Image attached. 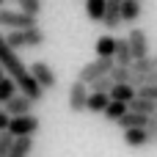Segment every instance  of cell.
Here are the masks:
<instances>
[{
  "label": "cell",
  "mask_w": 157,
  "mask_h": 157,
  "mask_svg": "<svg viewBox=\"0 0 157 157\" xmlns=\"http://www.w3.org/2000/svg\"><path fill=\"white\" fill-rule=\"evenodd\" d=\"M0 66L11 75L14 80H17V86H19V91H22V94H28V97H30V99H36V102H41V99H44V94H47V91L39 86V80L30 75V66H25V63H22V58L17 55V50L8 44V39H6L3 33H0Z\"/></svg>",
  "instance_id": "obj_1"
},
{
  "label": "cell",
  "mask_w": 157,
  "mask_h": 157,
  "mask_svg": "<svg viewBox=\"0 0 157 157\" xmlns=\"http://www.w3.org/2000/svg\"><path fill=\"white\" fill-rule=\"evenodd\" d=\"M8 44L14 47V50H30V47H39V44H44V30L39 28V25H33V28H22V30H11L8 36Z\"/></svg>",
  "instance_id": "obj_2"
},
{
  "label": "cell",
  "mask_w": 157,
  "mask_h": 157,
  "mask_svg": "<svg viewBox=\"0 0 157 157\" xmlns=\"http://www.w3.org/2000/svg\"><path fill=\"white\" fill-rule=\"evenodd\" d=\"M39 25V17L22 11V8H3L0 6V28H8V30H22V28H33Z\"/></svg>",
  "instance_id": "obj_3"
},
{
  "label": "cell",
  "mask_w": 157,
  "mask_h": 157,
  "mask_svg": "<svg viewBox=\"0 0 157 157\" xmlns=\"http://www.w3.org/2000/svg\"><path fill=\"white\" fill-rule=\"evenodd\" d=\"M39 127H41V119L36 113H22V116H11V121H8L6 130L14 138H19V135H36Z\"/></svg>",
  "instance_id": "obj_4"
},
{
  "label": "cell",
  "mask_w": 157,
  "mask_h": 157,
  "mask_svg": "<svg viewBox=\"0 0 157 157\" xmlns=\"http://www.w3.org/2000/svg\"><path fill=\"white\" fill-rule=\"evenodd\" d=\"M116 66V61L113 58H108V55H97L91 63H86L80 72H77V77L80 80H86V83H94L97 77H102V75H110V69Z\"/></svg>",
  "instance_id": "obj_5"
},
{
  "label": "cell",
  "mask_w": 157,
  "mask_h": 157,
  "mask_svg": "<svg viewBox=\"0 0 157 157\" xmlns=\"http://www.w3.org/2000/svg\"><path fill=\"white\" fill-rule=\"evenodd\" d=\"M88 94H91V86L77 77V80L69 86V110H72V113H83V110H86V102H88Z\"/></svg>",
  "instance_id": "obj_6"
},
{
  "label": "cell",
  "mask_w": 157,
  "mask_h": 157,
  "mask_svg": "<svg viewBox=\"0 0 157 157\" xmlns=\"http://www.w3.org/2000/svg\"><path fill=\"white\" fill-rule=\"evenodd\" d=\"M30 75L39 80V86H41L44 91L58 88V75H55V69H52L47 61H36V63H30Z\"/></svg>",
  "instance_id": "obj_7"
},
{
  "label": "cell",
  "mask_w": 157,
  "mask_h": 157,
  "mask_svg": "<svg viewBox=\"0 0 157 157\" xmlns=\"http://www.w3.org/2000/svg\"><path fill=\"white\" fill-rule=\"evenodd\" d=\"M36 105H39L36 99H30L28 94L17 91V94L6 102V110H8V116H22V113H33V108H36Z\"/></svg>",
  "instance_id": "obj_8"
},
{
  "label": "cell",
  "mask_w": 157,
  "mask_h": 157,
  "mask_svg": "<svg viewBox=\"0 0 157 157\" xmlns=\"http://www.w3.org/2000/svg\"><path fill=\"white\" fill-rule=\"evenodd\" d=\"M127 39H130L132 61H135V58H144V55H149V36H146V30H141V28H132Z\"/></svg>",
  "instance_id": "obj_9"
},
{
  "label": "cell",
  "mask_w": 157,
  "mask_h": 157,
  "mask_svg": "<svg viewBox=\"0 0 157 157\" xmlns=\"http://www.w3.org/2000/svg\"><path fill=\"white\" fill-rule=\"evenodd\" d=\"M124 144H127L130 149L152 146V141H149V130H146V127H127V130H124Z\"/></svg>",
  "instance_id": "obj_10"
},
{
  "label": "cell",
  "mask_w": 157,
  "mask_h": 157,
  "mask_svg": "<svg viewBox=\"0 0 157 157\" xmlns=\"http://www.w3.org/2000/svg\"><path fill=\"white\" fill-rule=\"evenodd\" d=\"M121 0H108V8H105V17H102V25L113 33L119 25H121Z\"/></svg>",
  "instance_id": "obj_11"
},
{
  "label": "cell",
  "mask_w": 157,
  "mask_h": 157,
  "mask_svg": "<svg viewBox=\"0 0 157 157\" xmlns=\"http://www.w3.org/2000/svg\"><path fill=\"white\" fill-rule=\"evenodd\" d=\"M33 146H36L33 135H19V138H14V146H11L8 157H30L33 155Z\"/></svg>",
  "instance_id": "obj_12"
},
{
  "label": "cell",
  "mask_w": 157,
  "mask_h": 157,
  "mask_svg": "<svg viewBox=\"0 0 157 157\" xmlns=\"http://www.w3.org/2000/svg\"><path fill=\"white\" fill-rule=\"evenodd\" d=\"M108 102H110V94H105V91H91V94H88V102H86V110H88V113H105Z\"/></svg>",
  "instance_id": "obj_13"
},
{
  "label": "cell",
  "mask_w": 157,
  "mask_h": 157,
  "mask_svg": "<svg viewBox=\"0 0 157 157\" xmlns=\"http://www.w3.org/2000/svg\"><path fill=\"white\" fill-rule=\"evenodd\" d=\"M149 119H152V116H146V113H138V110H127V113H124V116H121L116 124H119L121 130H127V127H146V124H149Z\"/></svg>",
  "instance_id": "obj_14"
},
{
  "label": "cell",
  "mask_w": 157,
  "mask_h": 157,
  "mask_svg": "<svg viewBox=\"0 0 157 157\" xmlns=\"http://www.w3.org/2000/svg\"><path fill=\"white\" fill-rule=\"evenodd\" d=\"M127 110H130V102H121V99H113V97H110V102H108V108H105V113H102V116H105L108 121H113V124H116Z\"/></svg>",
  "instance_id": "obj_15"
},
{
  "label": "cell",
  "mask_w": 157,
  "mask_h": 157,
  "mask_svg": "<svg viewBox=\"0 0 157 157\" xmlns=\"http://www.w3.org/2000/svg\"><path fill=\"white\" fill-rule=\"evenodd\" d=\"M113 61H116V63H121V66H130V63H132L130 39H116V52H113Z\"/></svg>",
  "instance_id": "obj_16"
},
{
  "label": "cell",
  "mask_w": 157,
  "mask_h": 157,
  "mask_svg": "<svg viewBox=\"0 0 157 157\" xmlns=\"http://www.w3.org/2000/svg\"><path fill=\"white\" fill-rule=\"evenodd\" d=\"M110 97H113V99H121V102H130V99L138 97V88H135L132 83H113Z\"/></svg>",
  "instance_id": "obj_17"
},
{
  "label": "cell",
  "mask_w": 157,
  "mask_h": 157,
  "mask_svg": "<svg viewBox=\"0 0 157 157\" xmlns=\"http://www.w3.org/2000/svg\"><path fill=\"white\" fill-rule=\"evenodd\" d=\"M141 14H144L141 0H121V19L124 22H138Z\"/></svg>",
  "instance_id": "obj_18"
},
{
  "label": "cell",
  "mask_w": 157,
  "mask_h": 157,
  "mask_svg": "<svg viewBox=\"0 0 157 157\" xmlns=\"http://www.w3.org/2000/svg\"><path fill=\"white\" fill-rule=\"evenodd\" d=\"M105 8H108V0H86V17L91 22H102Z\"/></svg>",
  "instance_id": "obj_19"
},
{
  "label": "cell",
  "mask_w": 157,
  "mask_h": 157,
  "mask_svg": "<svg viewBox=\"0 0 157 157\" xmlns=\"http://www.w3.org/2000/svg\"><path fill=\"white\" fill-rule=\"evenodd\" d=\"M113 52H116V36H110V30H108V33H102V36L97 39V55L113 58Z\"/></svg>",
  "instance_id": "obj_20"
},
{
  "label": "cell",
  "mask_w": 157,
  "mask_h": 157,
  "mask_svg": "<svg viewBox=\"0 0 157 157\" xmlns=\"http://www.w3.org/2000/svg\"><path fill=\"white\" fill-rule=\"evenodd\" d=\"M17 91H19L17 80H14L11 75H8V77L3 75V77H0V105H6V102H8V99H11V97H14Z\"/></svg>",
  "instance_id": "obj_21"
},
{
  "label": "cell",
  "mask_w": 157,
  "mask_h": 157,
  "mask_svg": "<svg viewBox=\"0 0 157 157\" xmlns=\"http://www.w3.org/2000/svg\"><path fill=\"white\" fill-rule=\"evenodd\" d=\"M130 69L138 72V75H149V72H155V69H157V61L152 58V55H144V58H135V61L130 63Z\"/></svg>",
  "instance_id": "obj_22"
},
{
  "label": "cell",
  "mask_w": 157,
  "mask_h": 157,
  "mask_svg": "<svg viewBox=\"0 0 157 157\" xmlns=\"http://www.w3.org/2000/svg\"><path fill=\"white\" fill-rule=\"evenodd\" d=\"M130 110H138V113L155 116V113H157V102H152V99H144V97H135V99H130Z\"/></svg>",
  "instance_id": "obj_23"
},
{
  "label": "cell",
  "mask_w": 157,
  "mask_h": 157,
  "mask_svg": "<svg viewBox=\"0 0 157 157\" xmlns=\"http://www.w3.org/2000/svg\"><path fill=\"white\" fill-rule=\"evenodd\" d=\"M130 75H132V69H130V66H121V63H116V66L110 69L113 83H130Z\"/></svg>",
  "instance_id": "obj_24"
},
{
  "label": "cell",
  "mask_w": 157,
  "mask_h": 157,
  "mask_svg": "<svg viewBox=\"0 0 157 157\" xmlns=\"http://www.w3.org/2000/svg\"><path fill=\"white\" fill-rule=\"evenodd\" d=\"M91 86V91H105V94H110V88H113V77L110 75H102V77H97L94 83H88Z\"/></svg>",
  "instance_id": "obj_25"
},
{
  "label": "cell",
  "mask_w": 157,
  "mask_h": 157,
  "mask_svg": "<svg viewBox=\"0 0 157 157\" xmlns=\"http://www.w3.org/2000/svg\"><path fill=\"white\" fill-rule=\"evenodd\" d=\"M11 146H14V135L8 130H0V157H8Z\"/></svg>",
  "instance_id": "obj_26"
},
{
  "label": "cell",
  "mask_w": 157,
  "mask_h": 157,
  "mask_svg": "<svg viewBox=\"0 0 157 157\" xmlns=\"http://www.w3.org/2000/svg\"><path fill=\"white\" fill-rule=\"evenodd\" d=\"M17 3H19L22 11H28V14H33V17L41 14V0H17Z\"/></svg>",
  "instance_id": "obj_27"
},
{
  "label": "cell",
  "mask_w": 157,
  "mask_h": 157,
  "mask_svg": "<svg viewBox=\"0 0 157 157\" xmlns=\"http://www.w3.org/2000/svg\"><path fill=\"white\" fill-rule=\"evenodd\" d=\"M138 97H144V99H152V102H157V83L141 86V88H138Z\"/></svg>",
  "instance_id": "obj_28"
},
{
  "label": "cell",
  "mask_w": 157,
  "mask_h": 157,
  "mask_svg": "<svg viewBox=\"0 0 157 157\" xmlns=\"http://www.w3.org/2000/svg\"><path fill=\"white\" fill-rule=\"evenodd\" d=\"M146 130H149V141H152V144H157V113L152 116V119H149Z\"/></svg>",
  "instance_id": "obj_29"
},
{
  "label": "cell",
  "mask_w": 157,
  "mask_h": 157,
  "mask_svg": "<svg viewBox=\"0 0 157 157\" xmlns=\"http://www.w3.org/2000/svg\"><path fill=\"white\" fill-rule=\"evenodd\" d=\"M8 121H11V116H8L6 105H0V130H6V127H8Z\"/></svg>",
  "instance_id": "obj_30"
},
{
  "label": "cell",
  "mask_w": 157,
  "mask_h": 157,
  "mask_svg": "<svg viewBox=\"0 0 157 157\" xmlns=\"http://www.w3.org/2000/svg\"><path fill=\"white\" fill-rule=\"evenodd\" d=\"M3 72H6V69H3V66H0V77H3Z\"/></svg>",
  "instance_id": "obj_31"
},
{
  "label": "cell",
  "mask_w": 157,
  "mask_h": 157,
  "mask_svg": "<svg viewBox=\"0 0 157 157\" xmlns=\"http://www.w3.org/2000/svg\"><path fill=\"white\" fill-rule=\"evenodd\" d=\"M0 6H3V0H0Z\"/></svg>",
  "instance_id": "obj_32"
},
{
  "label": "cell",
  "mask_w": 157,
  "mask_h": 157,
  "mask_svg": "<svg viewBox=\"0 0 157 157\" xmlns=\"http://www.w3.org/2000/svg\"><path fill=\"white\" fill-rule=\"evenodd\" d=\"M155 61H157V55H155Z\"/></svg>",
  "instance_id": "obj_33"
}]
</instances>
